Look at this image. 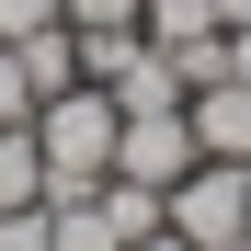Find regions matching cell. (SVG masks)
<instances>
[{"label":"cell","mask_w":251,"mask_h":251,"mask_svg":"<svg viewBox=\"0 0 251 251\" xmlns=\"http://www.w3.org/2000/svg\"><path fill=\"white\" fill-rule=\"evenodd\" d=\"M217 23H251V0H217Z\"/></svg>","instance_id":"16"},{"label":"cell","mask_w":251,"mask_h":251,"mask_svg":"<svg viewBox=\"0 0 251 251\" xmlns=\"http://www.w3.org/2000/svg\"><path fill=\"white\" fill-rule=\"evenodd\" d=\"M0 126H34V80H23L12 46H0Z\"/></svg>","instance_id":"10"},{"label":"cell","mask_w":251,"mask_h":251,"mask_svg":"<svg viewBox=\"0 0 251 251\" xmlns=\"http://www.w3.org/2000/svg\"><path fill=\"white\" fill-rule=\"evenodd\" d=\"M103 217H114V240H149V228H172V205H160V183H126V172H103Z\"/></svg>","instance_id":"6"},{"label":"cell","mask_w":251,"mask_h":251,"mask_svg":"<svg viewBox=\"0 0 251 251\" xmlns=\"http://www.w3.org/2000/svg\"><path fill=\"white\" fill-rule=\"evenodd\" d=\"M194 160H205V149H194V114H183V103H172V114H126V137H114V172H126V183H160V194H172Z\"/></svg>","instance_id":"3"},{"label":"cell","mask_w":251,"mask_h":251,"mask_svg":"<svg viewBox=\"0 0 251 251\" xmlns=\"http://www.w3.org/2000/svg\"><path fill=\"white\" fill-rule=\"evenodd\" d=\"M46 251H126V240H114V217L92 194H69V205H46Z\"/></svg>","instance_id":"9"},{"label":"cell","mask_w":251,"mask_h":251,"mask_svg":"<svg viewBox=\"0 0 251 251\" xmlns=\"http://www.w3.org/2000/svg\"><path fill=\"white\" fill-rule=\"evenodd\" d=\"M137 34L149 46H194V34H228L217 0H137Z\"/></svg>","instance_id":"8"},{"label":"cell","mask_w":251,"mask_h":251,"mask_svg":"<svg viewBox=\"0 0 251 251\" xmlns=\"http://www.w3.org/2000/svg\"><path fill=\"white\" fill-rule=\"evenodd\" d=\"M126 251H194V240L183 228H149V240H126Z\"/></svg>","instance_id":"15"},{"label":"cell","mask_w":251,"mask_h":251,"mask_svg":"<svg viewBox=\"0 0 251 251\" xmlns=\"http://www.w3.org/2000/svg\"><path fill=\"white\" fill-rule=\"evenodd\" d=\"M160 205L194 251H251V160H194Z\"/></svg>","instance_id":"2"},{"label":"cell","mask_w":251,"mask_h":251,"mask_svg":"<svg viewBox=\"0 0 251 251\" xmlns=\"http://www.w3.org/2000/svg\"><path fill=\"white\" fill-rule=\"evenodd\" d=\"M103 92H114V114H172V103H194V92H183V57L149 46V34H137V57H126Z\"/></svg>","instance_id":"4"},{"label":"cell","mask_w":251,"mask_h":251,"mask_svg":"<svg viewBox=\"0 0 251 251\" xmlns=\"http://www.w3.org/2000/svg\"><path fill=\"white\" fill-rule=\"evenodd\" d=\"M228 80H251V23H228Z\"/></svg>","instance_id":"14"},{"label":"cell","mask_w":251,"mask_h":251,"mask_svg":"<svg viewBox=\"0 0 251 251\" xmlns=\"http://www.w3.org/2000/svg\"><path fill=\"white\" fill-rule=\"evenodd\" d=\"M114 137H126V114H114V92H103V80H69V92H46V103H34L46 205H69V194H103V172H114Z\"/></svg>","instance_id":"1"},{"label":"cell","mask_w":251,"mask_h":251,"mask_svg":"<svg viewBox=\"0 0 251 251\" xmlns=\"http://www.w3.org/2000/svg\"><path fill=\"white\" fill-rule=\"evenodd\" d=\"M183 114H194V149L205 160H251V80H205Z\"/></svg>","instance_id":"5"},{"label":"cell","mask_w":251,"mask_h":251,"mask_svg":"<svg viewBox=\"0 0 251 251\" xmlns=\"http://www.w3.org/2000/svg\"><path fill=\"white\" fill-rule=\"evenodd\" d=\"M57 12H69L80 34H92V23H137V0H57Z\"/></svg>","instance_id":"13"},{"label":"cell","mask_w":251,"mask_h":251,"mask_svg":"<svg viewBox=\"0 0 251 251\" xmlns=\"http://www.w3.org/2000/svg\"><path fill=\"white\" fill-rule=\"evenodd\" d=\"M0 251H46V205H0Z\"/></svg>","instance_id":"11"},{"label":"cell","mask_w":251,"mask_h":251,"mask_svg":"<svg viewBox=\"0 0 251 251\" xmlns=\"http://www.w3.org/2000/svg\"><path fill=\"white\" fill-rule=\"evenodd\" d=\"M0 205H46V149H34V126H0Z\"/></svg>","instance_id":"7"},{"label":"cell","mask_w":251,"mask_h":251,"mask_svg":"<svg viewBox=\"0 0 251 251\" xmlns=\"http://www.w3.org/2000/svg\"><path fill=\"white\" fill-rule=\"evenodd\" d=\"M34 23H57V0H0V46H23Z\"/></svg>","instance_id":"12"}]
</instances>
